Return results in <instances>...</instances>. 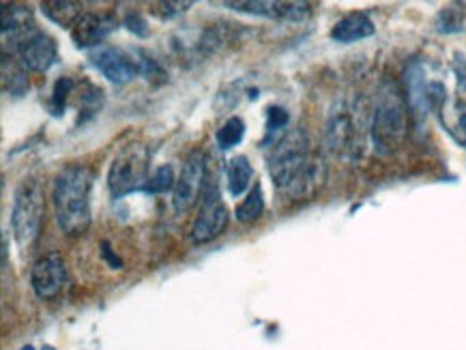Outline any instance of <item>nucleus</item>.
Listing matches in <instances>:
<instances>
[{"label":"nucleus","instance_id":"obj_16","mask_svg":"<svg viewBox=\"0 0 466 350\" xmlns=\"http://www.w3.org/2000/svg\"><path fill=\"white\" fill-rule=\"evenodd\" d=\"M41 11L47 20L58 24V26L74 28L85 15V5L74 3V0H47V3H41Z\"/></svg>","mask_w":466,"mask_h":350},{"label":"nucleus","instance_id":"obj_20","mask_svg":"<svg viewBox=\"0 0 466 350\" xmlns=\"http://www.w3.org/2000/svg\"><path fill=\"white\" fill-rule=\"evenodd\" d=\"M243 135H245L243 118L230 116L228 121H226L222 127L218 129V135H215V140H218V146L222 148V151H230L232 146H237L238 142L243 140Z\"/></svg>","mask_w":466,"mask_h":350},{"label":"nucleus","instance_id":"obj_13","mask_svg":"<svg viewBox=\"0 0 466 350\" xmlns=\"http://www.w3.org/2000/svg\"><path fill=\"white\" fill-rule=\"evenodd\" d=\"M116 17L110 14H85L71 28V39L77 47H101V44L115 33Z\"/></svg>","mask_w":466,"mask_h":350},{"label":"nucleus","instance_id":"obj_15","mask_svg":"<svg viewBox=\"0 0 466 350\" xmlns=\"http://www.w3.org/2000/svg\"><path fill=\"white\" fill-rule=\"evenodd\" d=\"M374 35V22L366 14H349L331 28V39L338 44H355Z\"/></svg>","mask_w":466,"mask_h":350},{"label":"nucleus","instance_id":"obj_17","mask_svg":"<svg viewBox=\"0 0 466 350\" xmlns=\"http://www.w3.org/2000/svg\"><path fill=\"white\" fill-rule=\"evenodd\" d=\"M254 168L249 164V159L245 155H235L228 162V168H226V179H228V192L238 198L248 192L249 183H252Z\"/></svg>","mask_w":466,"mask_h":350},{"label":"nucleus","instance_id":"obj_25","mask_svg":"<svg viewBox=\"0 0 466 350\" xmlns=\"http://www.w3.org/2000/svg\"><path fill=\"white\" fill-rule=\"evenodd\" d=\"M22 350H35L33 346H26V348H22Z\"/></svg>","mask_w":466,"mask_h":350},{"label":"nucleus","instance_id":"obj_11","mask_svg":"<svg viewBox=\"0 0 466 350\" xmlns=\"http://www.w3.org/2000/svg\"><path fill=\"white\" fill-rule=\"evenodd\" d=\"M226 7L238 14H249V15H262V17H273V20H286V22H303L312 15V5L308 3H267V0H252V3H224Z\"/></svg>","mask_w":466,"mask_h":350},{"label":"nucleus","instance_id":"obj_10","mask_svg":"<svg viewBox=\"0 0 466 350\" xmlns=\"http://www.w3.org/2000/svg\"><path fill=\"white\" fill-rule=\"evenodd\" d=\"M39 33L37 24H35L33 11L22 5H5L3 9V47L5 52L15 50L20 52V47L26 44L28 39L35 37Z\"/></svg>","mask_w":466,"mask_h":350},{"label":"nucleus","instance_id":"obj_18","mask_svg":"<svg viewBox=\"0 0 466 350\" xmlns=\"http://www.w3.org/2000/svg\"><path fill=\"white\" fill-rule=\"evenodd\" d=\"M3 88L5 93L15 95V97H22L28 91L26 69L22 67L20 61H15L14 56L7 55V52L3 55Z\"/></svg>","mask_w":466,"mask_h":350},{"label":"nucleus","instance_id":"obj_14","mask_svg":"<svg viewBox=\"0 0 466 350\" xmlns=\"http://www.w3.org/2000/svg\"><path fill=\"white\" fill-rule=\"evenodd\" d=\"M20 56L22 67L26 71H35V74H46L47 69L52 67L54 63L58 61V50L56 41H54L50 35L37 33L20 47L17 52Z\"/></svg>","mask_w":466,"mask_h":350},{"label":"nucleus","instance_id":"obj_6","mask_svg":"<svg viewBox=\"0 0 466 350\" xmlns=\"http://www.w3.org/2000/svg\"><path fill=\"white\" fill-rule=\"evenodd\" d=\"M230 213L222 203V195H219L218 183L211 179V172L207 170V181L205 189H202L200 198V213L196 215L194 224H191V241L196 245H205L218 239L219 235H224V230L228 228Z\"/></svg>","mask_w":466,"mask_h":350},{"label":"nucleus","instance_id":"obj_1","mask_svg":"<svg viewBox=\"0 0 466 350\" xmlns=\"http://www.w3.org/2000/svg\"><path fill=\"white\" fill-rule=\"evenodd\" d=\"M268 175L278 189L295 200L312 198L327 179V165L316 153L306 129L297 127L276 142L268 155Z\"/></svg>","mask_w":466,"mask_h":350},{"label":"nucleus","instance_id":"obj_7","mask_svg":"<svg viewBox=\"0 0 466 350\" xmlns=\"http://www.w3.org/2000/svg\"><path fill=\"white\" fill-rule=\"evenodd\" d=\"M91 61L106 80L112 85H127L134 78H138L145 63L131 50L118 45H101L91 55Z\"/></svg>","mask_w":466,"mask_h":350},{"label":"nucleus","instance_id":"obj_3","mask_svg":"<svg viewBox=\"0 0 466 350\" xmlns=\"http://www.w3.org/2000/svg\"><path fill=\"white\" fill-rule=\"evenodd\" d=\"M406 127L409 125H406V104L402 93L393 82L385 80L376 93L372 125H370L374 151L379 155H393L402 146L406 132H409Z\"/></svg>","mask_w":466,"mask_h":350},{"label":"nucleus","instance_id":"obj_24","mask_svg":"<svg viewBox=\"0 0 466 350\" xmlns=\"http://www.w3.org/2000/svg\"><path fill=\"white\" fill-rule=\"evenodd\" d=\"M191 7L189 0H185V3H157L153 5V14L159 17V20H170V17H177L185 14Z\"/></svg>","mask_w":466,"mask_h":350},{"label":"nucleus","instance_id":"obj_23","mask_svg":"<svg viewBox=\"0 0 466 350\" xmlns=\"http://www.w3.org/2000/svg\"><path fill=\"white\" fill-rule=\"evenodd\" d=\"M289 125V112L279 105H271L267 110V134H279Z\"/></svg>","mask_w":466,"mask_h":350},{"label":"nucleus","instance_id":"obj_4","mask_svg":"<svg viewBox=\"0 0 466 350\" xmlns=\"http://www.w3.org/2000/svg\"><path fill=\"white\" fill-rule=\"evenodd\" d=\"M46 215V194L39 181H24L17 187L14 206H11V230L22 249L37 243Z\"/></svg>","mask_w":466,"mask_h":350},{"label":"nucleus","instance_id":"obj_12","mask_svg":"<svg viewBox=\"0 0 466 350\" xmlns=\"http://www.w3.org/2000/svg\"><path fill=\"white\" fill-rule=\"evenodd\" d=\"M355 140H357L355 118H352L350 110H346L344 105H339V108L333 110L327 118V125H325L327 148L338 157L350 155V153L355 151Z\"/></svg>","mask_w":466,"mask_h":350},{"label":"nucleus","instance_id":"obj_22","mask_svg":"<svg viewBox=\"0 0 466 350\" xmlns=\"http://www.w3.org/2000/svg\"><path fill=\"white\" fill-rule=\"evenodd\" d=\"M71 91H74V80L71 78H61L56 85H54L52 102H50L52 115H61V112L65 110V102H67Z\"/></svg>","mask_w":466,"mask_h":350},{"label":"nucleus","instance_id":"obj_5","mask_svg":"<svg viewBox=\"0 0 466 350\" xmlns=\"http://www.w3.org/2000/svg\"><path fill=\"white\" fill-rule=\"evenodd\" d=\"M148 164H151V151L145 145H129L115 157L107 172V187L112 198L134 192H145L148 183Z\"/></svg>","mask_w":466,"mask_h":350},{"label":"nucleus","instance_id":"obj_2","mask_svg":"<svg viewBox=\"0 0 466 350\" xmlns=\"http://www.w3.org/2000/svg\"><path fill=\"white\" fill-rule=\"evenodd\" d=\"M91 189L93 172L80 164L67 165L54 179V217H56L58 228L67 236L85 235L91 226Z\"/></svg>","mask_w":466,"mask_h":350},{"label":"nucleus","instance_id":"obj_19","mask_svg":"<svg viewBox=\"0 0 466 350\" xmlns=\"http://www.w3.org/2000/svg\"><path fill=\"white\" fill-rule=\"evenodd\" d=\"M262 213H265V194H262L260 185H254L252 192L245 195L243 203L237 206L235 217L241 224H254L262 217Z\"/></svg>","mask_w":466,"mask_h":350},{"label":"nucleus","instance_id":"obj_8","mask_svg":"<svg viewBox=\"0 0 466 350\" xmlns=\"http://www.w3.org/2000/svg\"><path fill=\"white\" fill-rule=\"evenodd\" d=\"M207 181V164L200 151H194L185 159L177 185L172 189V206L177 213H187L198 205L202 198V189Z\"/></svg>","mask_w":466,"mask_h":350},{"label":"nucleus","instance_id":"obj_21","mask_svg":"<svg viewBox=\"0 0 466 350\" xmlns=\"http://www.w3.org/2000/svg\"><path fill=\"white\" fill-rule=\"evenodd\" d=\"M177 179L175 172H172L170 165H161L148 176V183L145 185V194H166L170 189H175Z\"/></svg>","mask_w":466,"mask_h":350},{"label":"nucleus","instance_id":"obj_9","mask_svg":"<svg viewBox=\"0 0 466 350\" xmlns=\"http://www.w3.org/2000/svg\"><path fill=\"white\" fill-rule=\"evenodd\" d=\"M67 263H65L61 254L50 252L33 265L31 286L39 299H56L65 290V286H67Z\"/></svg>","mask_w":466,"mask_h":350}]
</instances>
